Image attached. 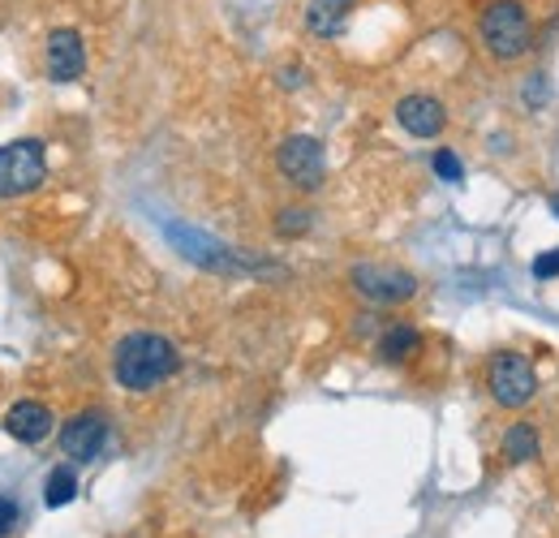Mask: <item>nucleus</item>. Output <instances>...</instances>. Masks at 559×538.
Masks as SVG:
<instances>
[{"instance_id": "f257e3e1", "label": "nucleus", "mask_w": 559, "mask_h": 538, "mask_svg": "<svg viewBox=\"0 0 559 538\" xmlns=\"http://www.w3.org/2000/svg\"><path fill=\"white\" fill-rule=\"evenodd\" d=\"M177 371H181V353L159 332H130L112 353V375L126 393H151Z\"/></svg>"}, {"instance_id": "f03ea898", "label": "nucleus", "mask_w": 559, "mask_h": 538, "mask_svg": "<svg viewBox=\"0 0 559 538\" xmlns=\"http://www.w3.org/2000/svg\"><path fill=\"white\" fill-rule=\"evenodd\" d=\"M478 35L495 61H516L534 48V26H530V13L521 0H490L483 9Z\"/></svg>"}, {"instance_id": "7ed1b4c3", "label": "nucleus", "mask_w": 559, "mask_h": 538, "mask_svg": "<svg viewBox=\"0 0 559 538\" xmlns=\"http://www.w3.org/2000/svg\"><path fill=\"white\" fill-rule=\"evenodd\" d=\"M487 388L503 409H521V405L534 401V393H538V371H534V362L525 353L503 349V353H495L487 362Z\"/></svg>"}, {"instance_id": "20e7f679", "label": "nucleus", "mask_w": 559, "mask_h": 538, "mask_svg": "<svg viewBox=\"0 0 559 538\" xmlns=\"http://www.w3.org/2000/svg\"><path fill=\"white\" fill-rule=\"evenodd\" d=\"M48 173V151L39 138H17L9 147H0V199H17L26 190H35Z\"/></svg>"}, {"instance_id": "39448f33", "label": "nucleus", "mask_w": 559, "mask_h": 538, "mask_svg": "<svg viewBox=\"0 0 559 538\" xmlns=\"http://www.w3.org/2000/svg\"><path fill=\"white\" fill-rule=\"evenodd\" d=\"M276 164L280 173H284V182L297 186V190H319L323 177H328V151H323L319 138L310 134L284 138L276 151Z\"/></svg>"}, {"instance_id": "423d86ee", "label": "nucleus", "mask_w": 559, "mask_h": 538, "mask_svg": "<svg viewBox=\"0 0 559 538\" xmlns=\"http://www.w3.org/2000/svg\"><path fill=\"white\" fill-rule=\"evenodd\" d=\"M353 289L370 302H383V306H396V302H409L418 293V276H409L405 268H383V264H357L349 271Z\"/></svg>"}, {"instance_id": "0eeeda50", "label": "nucleus", "mask_w": 559, "mask_h": 538, "mask_svg": "<svg viewBox=\"0 0 559 538\" xmlns=\"http://www.w3.org/2000/svg\"><path fill=\"white\" fill-rule=\"evenodd\" d=\"M104 448H108V418H104V409H86V413H78L73 422L61 426V453L70 461H95Z\"/></svg>"}, {"instance_id": "6e6552de", "label": "nucleus", "mask_w": 559, "mask_h": 538, "mask_svg": "<svg viewBox=\"0 0 559 538\" xmlns=\"http://www.w3.org/2000/svg\"><path fill=\"white\" fill-rule=\"evenodd\" d=\"M168 237H173V246L186 255V259H194L199 268H246L250 259H241V255H233V250H224L215 237L207 233H199V229H186V224H168Z\"/></svg>"}, {"instance_id": "1a4fd4ad", "label": "nucleus", "mask_w": 559, "mask_h": 538, "mask_svg": "<svg viewBox=\"0 0 559 538\" xmlns=\"http://www.w3.org/2000/svg\"><path fill=\"white\" fill-rule=\"evenodd\" d=\"M82 69H86V44H82V35L73 26L52 31L48 35V78L52 82H73V78H82Z\"/></svg>"}, {"instance_id": "9d476101", "label": "nucleus", "mask_w": 559, "mask_h": 538, "mask_svg": "<svg viewBox=\"0 0 559 538\" xmlns=\"http://www.w3.org/2000/svg\"><path fill=\"white\" fill-rule=\"evenodd\" d=\"M396 121H401L405 134L439 138L443 126H448V113H443V104H439L435 95H405V100L396 104Z\"/></svg>"}, {"instance_id": "9b49d317", "label": "nucleus", "mask_w": 559, "mask_h": 538, "mask_svg": "<svg viewBox=\"0 0 559 538\" xmlns=\"http://www.w3.org/2000/svg\"><path fill=\"white\" fill-rule=\"evenodd\" d=\"M4 431L13 440H22V444H39L52 431V409L44 401H17L4 413Z\"/></svg>"}, {"instance_id": "f8f14e48", "label": "nucleus", "mask_w": 559, "mask_h": 538, "mask_svg": "<svg viewBox=\"0 0 559 538\" xmlns=\"http://www.w3.org/2000/svg\"><path fill=\"white\" fill-rule=\"evenodd\" d=\"M341 4H345V0H314V4L306 9V31L319 35V39L345 35V9H341Z\"/></svg>"}, {"instance_id": "ddd939ff", "label": "nucleus", "mask_w": 559, "mask_h": 538, "mask_svg": "<svg viewBox=\"0 0 559 538\" xmlns=\"http://www.w3.org/2000/svg\"><path fill=\"white\" fill-rule=\"evenodd\" d=\"M418 344H421L418 328L396 324V328H388V332L379 337V358H383V362H409V358L418 353Z\"/></svg>"}, {"instance_id": "4468645a", "label": "nucleus", "mask_w": 559, "mask_h": 538, "mask_svg": "<svg viewBox=\"0 0 559 538\" xmlns=\"http://www.w3.org/2000/svg\"><path fill=\"white\" fill-rule=\"evenodd\" d=\"M503 457H508L512 466L534 461V457H538V426H530V422L508 426V431H503Z\"/></svg>"}, {"instance_id": "2eb2a0df", "label": "nucleus", "mask_w": 559, "mask_h": 538, "mask_svg": "<svg viewBox=\"0 0 559 538\" xmlns=\"http://www.w3.org/2000/svg\"><path fill=\"white\" fill-rule=\"evenodd\" d=\"M73 495H78V473L70 466H57V470L48 473V482H44V504L48 508H66Z\"/></svg>"}, {"instance_id": "dca6fc26", "label": "nucleus", "mask_w": 559, "mask_h": 538, "mask_svg": "<svg viewBox=\"0 0 559 538\" xmlns=\"http://www.w3.org/2000/svg\"><path fill=\"white\" fill-rule=\"evenodd\" d=\"M430 164H435V173H439V182H448V186H456V182L465 177V164H461V155H456V151H448V147H439Z\"/></svg>"}, {"instance_id": "f3484780", "label": "nucleus", "mask_w": 559, "mask_h": 538, "mask_svg": "<svg viewBox=\"0 0 559 538\" xmlns=\"http://www.w3.org/2000/svg\"><path fill=\"white\" fill-rule=\"evenodd\" d=\"M310 229V211H280V220H276V233H284V237H293V233H306Z\"/></svg>"}, {"instance_id": "a211bd4d", "label": "nucleus", "mask_w": 559, "mask_h": 538, "mask_svg": "<svg viewBox=\"0 0 559 538\" xmlns=\"http://www.w3.org/2000/svg\"><path fill=\"white\" fill-rule=\"evenodd\" d=\"M17 517H22V508H17V500H9V495H0V538L13 535V526H17Z\"/></svg>"}, {"instance_id": "6ab92c4d", "label": "nucleus", "mask_w": 559, "mask_h": 538, "mask_svg": "<svg viewBox=\"0 0 559 538\" xmlns=\"http://www.w3.org/2000/svg\"><path fill=\"white\" fill-rule=\"evenodd\" d=\"M534 276H538V280H556L559 276V250L538 255V259H534Z\"/></svg>"}]
</instances>
